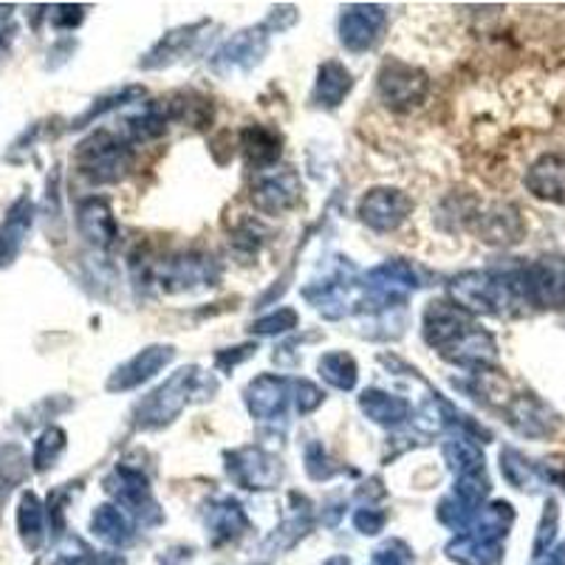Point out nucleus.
<instances>
[{
    "label": "nucleus",
    "mask_w": 565,
    "mask_h": 565,
    "mask_svg": "<svg viewBox=\"0 0 565 565\" xmlns=\"http://www.w3.org/2000/svg\"><path fill=\"white\" fill-rule=\"evenodd\" d=\"M380 90L393 108H411V105H416L424 97L427 79L418 71L407 68V65L387 63L380 74Z\"/></svg>",
    "instance_id": "7ed1b4c3"
},
{
    "label": "nucleus",
    "mask_w": 565,
    "mask_h": 565,
    "mask_svg": "<svg viewBox=\"0 0 565 565\" xmlns=\"http://www.w3.org/2000/svg\"><path fill=\"white\" fill-rule=\"evenodd\" d=\"M554 529H557V507H554V501H548L546 503V518H543V526H540L537 552H543V548H546L548 543H552Z\"/></svg>",
    "instance_id": "aec40b11"
},
{
    "label": "nucleus",
    "mask_w": 565,
    "mask_h": 565,
    "mask_svg": "<svg viewBox=\"0 0 565 565\" xmlns=\"http://www.w3.org/2000/svg\"><path fill=\"white\" fill-rule=\"evenodd\" d=\"M29 226H32V204L26 199H20L9 210L7 224L0 230V266H9L18 257L20 246L29 235Z\"/></svg>",
    "instance_id": "6e6552de"
},
{
    "label": "nucleus",
    "mask_w": 565,
    "mask_h": 565,
    "mask_svg": "<svg viewBox=\"0 0 565 565\" xmlns=\"http://www.w3.org/2000/svg\"><path fill=\"white\" fill-rule=\"evenodd\" d=\"M382 23L380 9H351V12L342 18V43L353 52H365L371 49L373 40H376V26Z\"/></svg>",
    "instance_id": "1a4fd4ad"
},
{
    "label": "nucleus",
    "mask_w": 565,
    "mask_h": 565,
    "mask_svg": "<svg viewBox=\"0 0 565 565\" xmlns=\"http://www.w3.org/2000/svg\"><path fill=\"white\" fill-rule=\"evenodd\" d=\"M501 461H503L501 463L503 476H507L509 483H514V487H521V489H537L540 487L537 469H534L532 463L521 456V452L503 450Z\"/></svg>",
    "instance_id": "dca6fc26"
},
{
    "label": "nucleus",
    "mask_w": 565,
    "mask_h": 565,
    "mask_svg": "<svg viewBox=\"0 0 565 565\" xmlns=\"http://www.w3.org/2000/svg\"><path fill=\"white\" fill-rule=\"evenodd\" d=\"M514 286L523 300L546 306V309H559L565 306V260L559 257L537 260L514 275Z\"/></svg>",
    "instance_id": "f257e3e1"
},
{
    "label": "nucleus",
    "mask_w": 565,
    "mask_h": 565,
    "mask_svg": "<svg viewBox=\"0 0 565 565\" xmlns=\"http://www.w3.org/2000/svg\"><path fill=\"white\" fill-rule=\"evenodd\" d=\"M79 230L88 241L99 246H108L116 235L114 218H110V210L103 201H85L79 206Z\"/></svg>",
    "instance_id": "9d476101"
},
{
    "label": "nucleus",
    "mask_w": 565,
    "mask_h": 565,
    "mask_svg": "<svg viewBox=\"0 0 565 565\" xmlns=\"http://www.w3.org/2000/svg\"><path fill=\"white\" fill-rule=\"evenodd\" d=\"M128 161L130 156L125 145L110 134L90 136L79 148L83 173H88L94 181H116L122 175V170H128Z\"/></svg>",
    "instance_id": "f03ea898"
},
{
    "label": "nucleus",
    "mask_w": 565,
    "mask_h": 565,
    "mask_svg": "<svg viewBox=\"0 0 565 565\" xmlns=\"http://www.w3.org/2000/svg\"><path fill=\"white\" fill-rule=\"evenodd\" d=\"M295 175H286V179H266L264 184L255 186V204L266 212H277V210H286V206L295 204L297 199V190L295 186H286V181H291Z\"/></svg>",
    "instance_id": "9b49d317"
},
{
    "label": "nucleus",
    "mask_w": 565,
    "mask_h": 565,
    "mask_svg": "<svg viewBox=\"0 0 565 565\" xmlns=\"http://www.w3.org/2000/svg\"><path fill=\"white\" fill-rule=\"evenodd\" d=\"M320 371L331 385L342 387V391L353 387V382H356V365H353V360L345 356V353H331V356H326L320 362Z\"/></svg>",
    "instance_id": "f3484780"
},
{
    "label": "nucleus",
    "mask_w": 565,
    "mask_h": 565,
    "mask_svg": "<svg viewBox=\"0 0 565 565\" xmlns=\"http://www.w3.org/2000/svg\"><path fill=\"white\" fill-rule=\"evenodd\" d=\"M18 523H20V534L29 540V543H38L40 532H43V507L38 503L32 492L23 494V503H20V514H18Z\"/></svg>",
    "instance_id": "a211bd4d"
},
{
    "label": "nucleus",
    "mask_w": 565,
    "mask_h": 565,
    "mask_svg": "<svg viewBox=\"0 0 565 565\" xmlns=\"http://www.w3.org/2000/svg\"><path fill=\"white\" fill-rule=\"evenodd\" d=\"M411 212V201L396 190H373L362 201V218L376 230H393L407 218Z\"/></svg>",
    "instance_id": "20e7f679"
},
{
    "label": "nucleus",
    "mask_w": 565,
    "mask_h": 565,
    "mask_svg": "<svg viewBox=\"0 0 565 565\" xmlns=\"http://www.w3.org/2000/svg\"><path fill=\"white\" fill-rule=\"evenodd\" d=\"M362 411H365L367 416L373 418V422L396 424V422H402V418H405L407 402L373 391V393H365V396H362Z\"/></svg>",
    "instance_id": "ddd939ff"
},
{
    "label": "nucleus",
    "mask_w": 565,
    "mask_h": 565,
    "mask_svg": "<svg viewBox=\"0 0 565 565\" xmlns=\"http://www.w3.org/2000/svg\"><path fill=\"white\" fill-rule=\"evenodd\" d=\"M526 186L532 190L537 199L554 201V204H563L565 201V159L563 156H543V159L534 161V168L529 170Z\"/></svg>",
    "instance_id": "39448f33"
},
{
    "label": "nucleus",
    "mask_w": 565,
    "mask_h": 565,
    "mask_svg": "<svg viewBox=\"0 0 565 565\" xmlns=\"http://www.w3.org/2000/svg\"><path fill=\"white\" fill-rule=\"evenodd\" d=\"M170 356H173L170 348H148V351H141L136 360H130L122 371H116V376L110 380L108 387L110 391H128V387L150 380L159 367L168 365Z\"/></svg>",
    "instance_id": "0eeeda50"
},
{
    "label": "nucleus",
    "mask_w": 565,
    "mask_h": 565,
    "mask_svg": "<svg viewBox=\"0 0 565 565\" xmlns=\"http://www.w3.org/2000/svg\"><path fill=\"white\" fill-rule=\"evenodd\" d=\"M295 311H282L280 317H269V320H260L255 326V331H260V334H275V331H286V328L295 326Z\"/></svg>",
    "instance_id": "412c9836"
},
{
    "label": "nucleus",
    "mask_w": 565,
    "mask_h": 565,
    "mask_svg": "<svg viewBox=\"0 0 565 565\" xmlns=\"http://www.w3.org/2000/svg\"><path fill=\"white\" fill-rule=\"evenodd\" d=\"M244 150L249 156L252 164H271L280 156V139L271 130L264 128H249L244 130Z\"/></svg>",
    "instance_id": "f8f14e48"
},
{
    "label": "nucleus",
    "mask_w": 565,
    "mask_h": 565,
    "mask_svg": "<svg viewBox=\"0 0 565 565\" xmlns=\"http://www.w3.org/2000/svg\"><path fill=\"white\" fill-rule=\"evenodd\" d=\"M193 373L195 371H179L173 380L168 382V385L159 387V391L153 393V398H150L148 405H145V418H148V424L168 422L170 416H175V413L184 407L186 382L193 380Z\"/></svg>",
    "instance_id": "423d86ee"
},
{
    "label": "nucleus",
    "mask_w": 565,
    "mask_h": 565,
    "mask_svg": "<svg viewBox=\"0 0 565 565\" xmlns=\"http://www.w3.org/2000/svg\"><path fill=\"white\" fill-rule=\"evenodd\" d=\"M249 407L255 416H269L282 407V382L275 376H264L252 385Z\"/></svg>",
    "instance_id": "4468645a"
},
{
    "label": "nucleus",
    "mask_w": 565,
    "mask_h": 565,
    "mask_svg": "<svg viewBox=\"0 0 565 565\" xmlns=\"http://www.w3.org/2000/svg\"><path fill=\"white\" fill-rule=\"evenodd\" d=\"M63 447H65V433L63 430H57V427L45 430L43 436H40V441H38V450H34V463H38V469L52 467L54 458L63 452Z\"/></svg>",
    "instance_id": "6ab92c4d"
},
{
    "label": "nucleus",
    "mask_w": 565,
    "mask_h": 565,
    "mask_svg": "<svg viewBox=\"0 0 565 565\" xmlns=\"http://www.w3.org/2000/svg\"><path fill=\"white\" fill-rule=\"evenodd\" d=\"M351 88V77L348 71L342 68L340 63H328L326 68L320 71V83H317V99H322L326 105H337L345 90Z\"/></svg>",
    "instance_id": "2eb2a0df"
}]
</instances>
